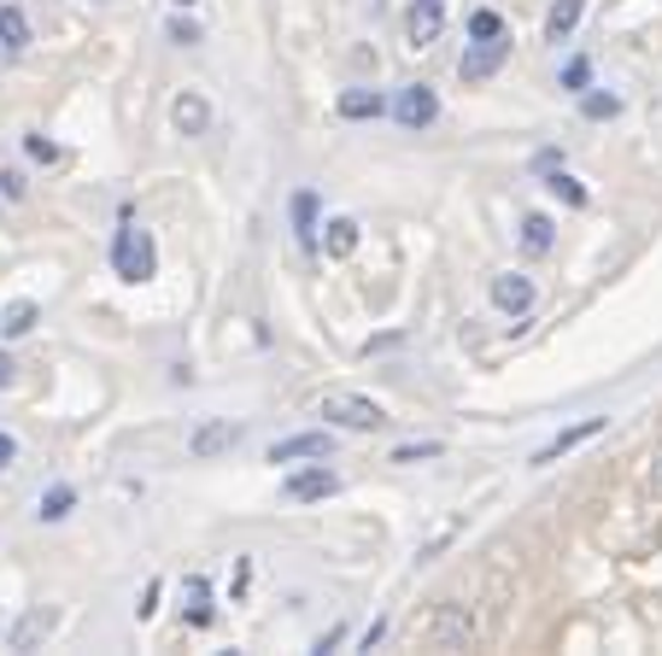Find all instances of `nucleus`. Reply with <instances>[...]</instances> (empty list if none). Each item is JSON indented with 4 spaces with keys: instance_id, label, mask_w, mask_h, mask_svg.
<instances>
[{
    "instance_id": "1",
    "label": "nucleus",
    "mask_w": 662,
    "mask_h": 656,
    "mask_svg": "<svg viewBox=\"0 0 662 656\" xmlns=\"http://www.w3.org/2000/svg\"><path fill=\"white\" fill-rule=\"evenodd\" d=\"M481 638V621H475L469 603H434L429 615H416V645L422 651H469Z\"/></svg>"
},
{
    "instance_id": "2",
    "label": "nucleus",
    "mask_w": 662,
    "mask_h": 656,
    "mask_svg": "<svg viewBox=\"0 0 662 656\" xmlns=\"http://www.w3.org/2000/svg\"><path fill=\"white\" fill-rule=\"evenodd\" d=\"M112 271L124 276V281H147L152 271H159V246H152V234L135 229L129 217H124V223H117V234H112Z\"/></svg>"
},
{
    "instance_id": "3",
    "label": "nucleus",
    "mask_w": 662,
    "mask_h": 656,
    "mask_svg": "<svg viewBox=\"0 0 662 656\" xmlns=\"http://www.w3.org/2000/svg\"><path fill=\"white\" fill-rule=\"evenodd\" d=\"M322 416H329L334 428H352V434H376V428H387V411L376 405V399L352 393V387H329V393H322Z\"/></svg>"
},
{
    "instance_id": "4",
    "label": "nucleus",
    "mask_w": 662,
    "mask_h": 656,
    "mask_svg": "<svg viewBox=\"0 0 662 656\" xmlns=\"http://www.w3.org/2000/svg\"><path fill=\"white\" fill-rule=\"evenodd\" d=\"M487 294H492V311H499V317H516V323L539 306L534 276H516V271H499V276L487 281Z\"/></svg>"
},
{
    "instance_id": "5",
    "label": "nucleus",
    "mask_w": 662,
    "mask_h": 656,
    "mask_svg": "<svg viewBox=\"0 0 662 656\" xmlns=\"http://www.w3.org/2000/svg\"><path fill=\"white\" fill-rule=\"evenodd\" d=\"M235 446H241V423H229V416H206V423L189 434V458L194 463H217Z\"/></svg>"
},
{
    "instance_id": "6",
    "label": "nucleus",
    "mask_w": 662,
    "mask_h": 656,
    "mask_svg": "<svg viewBox=\"0 0 662 656\" xmlns=\"http://www.w3.org/2000/svg\"><path fill=\"white\" fill-rule=\"evenodd\" d=\"M171 129L182 141H199V136H212V100L199 94V89H182L171 100Z\"/></svg>"
},
{
    "instance_id": "7",
    "label": "nucleus",
    "mask_w": 662,
    "mask_h": 656,
    "mask_svg": "<svg viewBox=\"0 0 662 656\" xmlns=\"http://www.w3.org/2000/svg\"><path fill=\"white\" fill-rule=\"evenodd\" d=\"M393 117L404 129H434V117H440V94L429 89V82H404L399 100H393Z\"/></svg>"
},
{
    "instance_id": "8",
    "label": "nucleus",
    "mask_w": 662,
    "mask_h": 656,
    "mask_svg": "<svg viewBox=\"0 0 662 656\" xmlns=\"http://www.w3.org/2000/svg\"><path fill=\"white\" fill-rule=\"evenodd\" d=\"M282 493L294 504H317V498H334L341 493V475H334L329 463H311V469H294V475L282 481Z\"/></svg>"
},
{
    "instance_id": "9",
    "label": "nucleus",
    "mask_w": 662,
    "mask_h": 656,
    "mask_svg": "<svg viewBox=\"0 0 662 656\" xmlns=\"http://www.w3.org/2000/svg\"><path fill=\"white\" fill-rule=\"evenodd\" d=\"M440 30H446V0H411V12H404V42L416 47H434Z\"/></svg>"
},
{
    "instance_id": "10",
    "label": "nucleus",
    "mask_w": 662,
    "mask_h": 656,
    "mask_svg": "<svg viewBox=\"0 0 662 656\" xmlns=\"http://www.w3.org/2000/svg\"><path fill=\"white\" fill-rule=\"evenodd\" d=\"M504 59H511V42H469V54L457 59V77L464 82H487V77H499L504 71Z\"/></svg>"
},
{
    "instance_id": "11",
    "label": "nucleus",
    "mask_w": 662,
    "mask_h": 656,
    "mask_svg": "<svg viewBox=\"0 0 662 656\" xmlns=\"http://www.w3.org/2000/svg\"><path fill=\"white\" fill-rule=\"evenodd\" d=\"M36 30H30V12L19 0H0V54H30Z\"/></svg>"
},
{
    "instance_id": "12",
    "label": "nucleus",
    "mask_w": 662,
    "mask_h": 656,
    "mask_svg": "<svg viewBox=\"0 0 662 656\" xmlns=\"http://www.w3.org/2000/svg\"><path fill=\"white\" fill-rule=\"evenodd\" d=\"M592 434H604V416H586V423H574V428H563L557 440L546 446V451H534V469H546V463H557V458H569L574 446H586Z\"/></svg>"
},
{
    "instance_id": "13",
    "label": "nucleus",
    "mask_w": 662,
    "mask_h": 656,
    "mask_svg": "<svg viewBox=\"0 0 662 656\" xmlns=\"http://www.w3.org/2000/svg\"><path fill=\"white\" fill-rule=\"evenodd\" d=\"M334 112H341L346 124H376V117H387V100L376 89H346L341 100H334Z\"/></svg>"
},
{
    "instance_id": "14",
    "label": "nucleus",
    "mask_w": 662,
    "mask_h": 656,
    "mask_svg": "<svg viewBox=\"0 0 662 656\" xmlns=\"http://www.w3.org/2000/svg\"><path fill=\"white\" fill-rule=\"evenodd\" d=\"M305 458H329V434H294V440L270 446V463H305Z\"/></svg>"
},
{
    "instance_id": "15",
    "label": "nucleus",
    "mask_w": 662,
    "mask_h": 656,
    "mask_svg": "<svg viewBox=\"0 0 662 656\" xmlns=\"http://www.w3.org/2000/svg\"><path fill=\"white\" fill-rule=\"evenodd\" d=\"M539 171H546V194L551 199H563V206H574V211L586 206V188L569 171H557V153H539Z\"/></svg>"
},
{
    "instance_id": "16",
    "label": "nucleus",
    "mask_w": 662,
    "mask_h": 656,
    "mask_svg": "<svg viewBox=\"0 0 662 656\" xmlns=\"http://www.w3.org/2000/svg\"><path fill=\"white\" fill-rule=\"evenodd\" d=\"M317 246L329 252V258H352V252H358V223H352V217H329L317 234Z\"/></svg>"
},
{
    "instance_id": "17",
    "label": "nucleus",
    "mask_w": 662,
    "mask_h": 656,
    "mask_svg": "<svg viewBox=\"0 0 662 656\" xmlns=\"http://www.w3.org/2000/svg\"><path fill=\"white\" fill-rule=\"evenodd\" d=\"M54 628H59V610H47V603H42V610H30V615L19 621V628L7 633V645H12V651H30L36 638H47Z\"/></svg>"
},
{
    "instance_id": "18",
    "label": "nucleus",
    "mask_w": 662,
    "mask_h": 656,
    "mask_svg": "<svg viewBox=\"0 0 662 656\" xmlns=\"http://www.w3.org/2000/svg\"><path fill=\"white\" fill-rule=\"evenodd\" d=\"M36 323H42V306H36V299H12V306L0 311V341H24Z\"/></svg>"
},
{
    "instance_id": "19",
    "label": "nucleus",
    "mask_w": 662,
    "mask_h": 656,
    "mask_svg": "<svg viewBox=\"0 0 662 656\" xmlns=\"http://www.w3.org/2000/svg\"><path fill=\"white\" fill-rule=\"evenodd\" d=\"M182 615H189V628H212V586H206V575H189V586H182Z\"/></svg>"
},
{
    "instance_id": "20",
    "label": "nucleus",
    "mask_w": 662,
    "mask_h": 656,
    "mask_svg": "<svg viewBox=\"0 0 662 656\" xmlns=\"http://www.w3.org/2000/svg\"><path fill=\"white\" fill-rule=\"evenodd\" d=\"M557 246V223L546 211H528L522 217V252H534V258H546V252Z\"/></svg>"
},
{
    "instance_id": "21",
    "label": "nucleus",
    "mask_w": 662,
    "mask_h": 656,
    "mask_svg": "<svg viewBox=\"0 0 662 656\" xmlns=\"http://www.w3.org/2000/svg\"><path fill=\"white\" fill-rule=\"evenodd\" d=\"M71 510H77V486H71V481H54V486H47V493L36 498V516H42V521H65Z\"/></svg>"
},
{
    "instance_id": "22",
    "label": "nucleus",
    "mask_w": 662,
    "mask_h": 656,
    "mask_svg": "<svg viewBox=\"0 0 662 656\" xmlns=\"http://www.w3.org/2000/svg\"><path fill=\"white\" fill-rule=\"evenodd\" d=\"M581 12H586V0H557L546 12V42H569L574 24H581Z\"/></svg>"
},
{
    "instance_id": "23",
    "label": "nucleus",
    "mask_w": 662,
    "mask_h": 656,
    "mask_svg": "<svg viewBox=\"0 0 662 656\" xmlns=\"http://www.w3.org/2000/svg\"><path fill=\"white\" fill-rule=\"evenodd\" d=\"M317 194L311 188H305V194H294V234H299V246L305 252H317Z\"/></svg>"
},
{
    "instance_id": "24",
    "label": "nucleus",
    "mask_w": 662,
    "mask_h": 656,
    "mask_svg": "<svg viewBox=\"0 0 662 656\" xmlns=\"http://www.w3.org/2000/svg\"><path fill=\"white\" fill-rule=\"evenodd\" d=\"M557 89H563V94H586V89H592V59H586V54L563 59V71H557Z\"/></svg>"
},
{
    "instance_id": "25",
    "label": "nucleus",
    "mask_w": 662,
    "mask_h": 656,
    "mask_svg": "<svg viewBox=\"0 0 662 656\" xmlns=\"http://www.w3.org/2000/svg\"><path fill=\"white\" fill-rule=\"evenodd\" d=\"M581 112L592 117V124H609V117H621V94H609V89H586V94H581Z\"/></svg>"
},
{
    "instance_id": "26",
    "label": "nucleus",
    "mask_w": 662,
    "mask_h": 656,
    "mask_svg": "<svg viewBox=\"0 0 662 656\" xmlns=\"http://www.w3.org/2000/svg\"><path fill=\"white\" fill-rule=\"evenodd\" d=\"M504 36V19L492 7H475L469 12V42H499Z\"/></svg>"
},
{
    "instance_id": "27",
    "label": "nucleus",
    "mask_w": 662,
    "mask_h": 656,
    "mask_svg": "<svg viewBox=\"0 0 662 656\" xmlns=\"http://www.w3.org/2000/svg\"><path fill=\"white\" fill-rule=\"evenodd\" d=\"M24 153H30V164H59V159H65L59 141H47L42 129H24Z\"/></svg>"
},
{
    "instance_id": "28",
    "label": "nucleus",
    "mask_w": 662,
    "mask_h": 656,
    "mask_svg": "<svg viewBox=\"0 0 662 656\" xmlns=\"http://www.w3.org/2000/svg\"><path fill=\"white\" fill-rule=\"evenodd\" d=\"M440 451H446L440 440H422V446H399V451H393V463H429V458H440Z\"/></svg>"
},
{
    "instance_id": "29",
    "label": "nucleus",
    "mask_w": 662,
    "mask_h": 656,
    "mask_svg": "<svg viewBox=\"0 0 662 656\" xmlns=\"http://www.w3.org/2000/svg\"><path fill=\"white\" fill-rule=\"evenodd\" d=\"M164 36H171L176 47H199V24L194 19H171V24H164Z\"/></svg>"
},
{
    "instance_id": "30",
    "label": "nucleus",
    "mask_w": 662,
    "mask_h": 656,
    "mask_svg": "<svg viewBox=\"0 0 662 656\" xmlns=\"http://www.w3.org/2000/svg\"><path fill=\"white\" fill-rule=\"evenodd\" d=\"M12 469H19V434L0 428V475H12Z\"/></svg>"
},
{
    "instance_id": "31",
    "label": "nucleus",
    "mask_w": 662,
    "mask_h": 656,
    "mask_svg": "<svg viewBox=\"0 0 662 656\" xmlns=\"http://www.w3.org/2000/svg\"><path fill=\"white\" fill-rule=\"evenodd\" d=\"M0 194L19 206V199H24V171H0Z\"/></svg>"
},
{
    "instance_id": "32",
    "label": "nucleus",
    "mask_w": 662,
    "mask_h": 656,
    "mask_svg": "<svg viewBox=\"0 0 662 656\" xmlns=\"http://www.w3.org/2000/svg\"><path fill=\"white\" fill-rule=\"evenodd\" d=\"M152 610H159V580H147V586H141V598H135V615H141V621H147Z\"/></svg>"
},
{
    "instance_id": "33",
    "label": "nucleus",
    "mask_w": 662,
    "mask_h": 656,
    "mask_svg": "<svg viewBox=\"0 0 662 656\" xmlns=\"http://www.w3.org/2000/svg\"><path fill=\"white\" fill-rule=\"evenodd\" d=\"M7 387H19V364H12V352H0V393Z\"/></svg>"
},
{
    "instance_id": "34",
    "label": "nucleus",
    "mask_w": 662,
    "mask_h": 656,
    "mask_svg": "<svg viewBox=\"0 0 662 656\" xmlns=\"http://www.w3.org/2000/svg\"><path fill=\"white\" fill-rule=\"evenodd\" d=\"M381 638H387V621H376V628H369V633L358 638V645H364V651H376V645H381Z\"/></svg>"
},
{
    "instance_id": "35",
    "label": "nucleus",
    "mask_w": 662,
    "mask_h": 656,
    "mask_svg": "<svg viewBox=\"0 0 662 656\" xmlns=\"http://www.w3.org/2000/svg\"><path fill=\"white\" fill-rule=\"evenodd\" d=\"M651 481H662V458H657V469H651Z\"/></svg>"
},
{
    "instance_id": "36",
    "label": "nucleus",
    "mask_w": 662,
    "mask_h": 656,
    "mask_svg": "<svg viewBox=\"0 0 662 656\" xmlns=\"http://www.w3.org/2000/svg\"><path fill=\"white\" fill-rule=\"evenodd\" d=\"M176 7H199V0H176Z\"/></svg>"
}]
</instances>
